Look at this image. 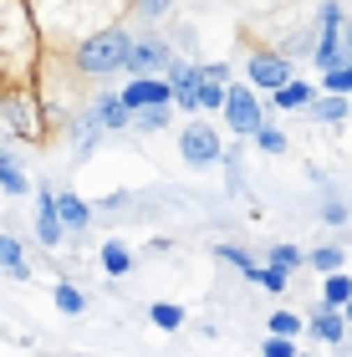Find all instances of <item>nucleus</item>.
Masks as SVG:
<instances>
[{
  "label": "nucleus",
  "instance_id": "16",
  "mask_svg": "<svg viewBox=\"0 0 352 357\" xmlns=\"http://www.w3.org/2000/svg\"><path fill=\"white\" fill-rule=\"evenodd\" d=\"M307 266L322 271V275H337V271L347 266V250H337V245H316V250H307Z\"/></svg>",
  "mask_w": 352,
  "mask_h": 357
},
{
  "label": "nucleus",
  "instance_id": "32",
  "mask_svg": "<svg viewBox=\"0 0 352 357\" xmlns=\"http://www.w3.org/2000/svg\"><path fill=\"white\" fill-rule=\"evenodd\" d=\"M169 6H174V0H133V10L143 15V21H158V15H164Z\"/></svg>",
  "mask_w": 352,
  "mask_h": 357
},
{
  "label": "nucleus",
  "instance_id": "33",
  "mask_svg": "<svg viewBox=\"0 0 352 357\" xmlns=\"http://www.w3.org/2000/svg\"><path fill=\"white\" fill-rule=\"evenodd\" d=\"M342 220H347V209L337 199H327V225H342Z\"/></svg>",
  "mask_w": 352,
  "mask_h": 357
},
{
  "label": "nucleus",
  "instance_id": "29",
  "mask_svg": "<svg viewBox=\"0 0 352 357\" xmlns=\"http://www.w3.org/2000/svg\"><path fill=\"white\" fill-rule=\"evenodd\" d=\"M164 123H169V107H148V112H133V128H143V133H158Z\"/></svg>",
  "mask_w": 352,
  "mask_h": 357
},
{
  "label": "nucleus",
  "instance_id": "23",
  "mask_svg": "<svg viewBox=\"0 0 352 357\" xmlns=\"http://www.w3.org/2000/svg\"><path fill=\"white\" fill-rule=\"evenodd\" d=\"M322 92H332V97H352V56L342 61L337 72H327V77H322Z\"/></svg>",
  "mask_w": 352,
  "mask_h": 357
},
{
  "label": "nucleus",
  "instance_id": "11",
  "mask_svg": "<svg viewBox=\"0 0 352 357\" xmlns=\"http://www.w3.org/2000/svg\"><path fill=\"white\" fill-rule=\"evenodd\" d=\"M307 327H312V337H322V342H347V317H342V306H316V312H312V321H307Z\"/></svg>",
  "mask_w": 352,
  "mask_h": 357
},
{
  "label": "nucleus",
  "instance_id": "1",
  "mask_svg": "<svg viewBox=\"0 0 352 357\" xmlns=\"http://www.w3.org/2000/svg\"><path fill=\"white\" fill-rule=\"evenodd\" d=\"M128 52H133V41H128L123 26H98V31H87V36L77 41L72 72L87 77V82H102V77H113V72H128Z\"/></svg>",
  "mask_w": 352,
  "mask_h": 357
},
{
  "label": "nucleus",
  "instance_id": "10",
  "mask_svg": "<svg viewBox=\"0 0 352 357\" xmlns=\"http://www.w3.org/2000/svg\"><path fill=\"white\" fill-rule=\"evenodd\" d=\"M36 199H41V204H36V240H41L46 250H56V245H61V230H67L61 215H56V189H41Z\"/></svg>",
  "mask_w": 352,
  "mask_h": 357
},
{
  "label": "nucleus",
  "instance_id": "22",
  "mask_svg": "<svg viewBox=\"0 0 352 357\" xmlns=\"http://www.w3.org/2000/svg\"><path fill=\"white\" fill-rule=\"evenodd\" d=\"M322 301H327V306H347V301H352V275H347V271L327 275V286H322Z\"/></svg>",
  "mask_w": 352,
  "mask_h": 357
},
{
  "label": "nucleus",
  "instance_id": "15",
  "mask_svg": "<svg viewBox=\"0 0 352 357\" xmlns=\"http://www.w3.org/2000/svg\"><path fill=\"white\" fill-rule=\"evenodd\" d=\"M0 271H6V275H21V281H26V250H21V240H15V235H0Z\"/></svg>",
  "mask_w": 352,
  "mask_h": 357
},
{
  "label": "nucleus",
  "instance_id": "6",
  "mask_svg": "<svg viewBox=\"0 0 352 357\" xmlns=\"http://www.w3.org/2000/svg\"><path fill=\"white\" fill-rule=\"evenodd\" d=\"M179 153H184V164L210 169V164H220V153H225V138H220L210 123H184V133H179Z\"/></svg>",
  "mask_w": 352,
  "mask_h": 357
},
{
  "label": "nucleus",
  "instance_id": "26",
  "mask_svg": "<svg viewBox=\"0 0 352 357\" xmlns=\"http://www.w3.org/2000/svg\"><path fill=\"white\" fill-rule=\"evenodd\" d=\"M56 306H61V312H67V317H77V312H87L82 291H77L72 281H61V286H56Z\"/></svg>",
  "mask_w": 352,
  "mask_h": 357
},
{
  "label": "nucleus",
  "instance_id": "27",
  "mask_svg": "<svg viewBox=\"0 0 352 357\" xmlns=\"http://www.w3.org/2000/svg\"><path fill=\"white\" fill-rule=\"evenodd\" d=\"M255 149H261V153H286V133H281V128H261V133H255Z\"/></svg>",
  "mask_w": 352,
  "mask_h": 357
},
{
  "label": "nucleus",
  "instance_id": "12",
  "mask_svg": "<svg viewBox=\"0 0 352 357\" xmlns=\"http://www.w3.org/2000/svg\"><path fill=\"white\" fill-rule=\"evenodd\" d=\"M92 112H98V123L107 128V133L133 123V107L123 102V92H102V97H92Z\"/></svg>",
  "mask_w": 352,
  "mask_h": 357
},
{
  "label": "nucleus",
  "instance_id": "34",
  "mask_svg": "<svg viewBox=\"0 0 352 357\" xmlns=\"http://www.w3.org/2000/svg\"><path fill=\"white\" fill-rule=\"evenodd\" d=\"M342 317H347V327H352V301H347V306H342Z\"/></svg>",
  "mask_w": 352,
  "mask_h": 357
},
{
  "label": "nucleus",
  "instance_id": "18",
  "mask_svg": "<svg viewBox=\"0 0 352 357\" xmlns=\"http://www.w3.org/2000/svg\"><path fill=\"white\" fill-rule=\"evenodd\" d=\"M0 189H6V194H26V189H31L26 169L15 164V153H0Z\"/></svg>",
  "mask_w": 352,
  "mask_h": 357
},
{
  "label": "nucleus",
  "instance_id": "31",
  "mask_svg": "<svg viewBox=\"0 0 352 357\" xmlns=\"http://www.w3.org/2000/svg\"><path fill=\"white\" fill-rule=\"evenodd\" d=\"M286 281H291V275H286V271H276V266H266V271H261V286L270 291V296H281V291H286Z\"/></svg>",
  "mask_w": 352,
  "mask_h": 357
},
{
  "label": "nucleus",
  "instance_id": "13",
  "mask_svg": "<svg viewBox=\"0 0 352 357\" xmlns=\"http://www.w3.org/2000/svg\"><path fill=\"white\" fill-rule=\"evenodd\" d=\"M56 215H61V225H67V230H87V225H92V204L82 199V194L61 189V194H56Z\"/></svg>",
  "mask_w": 352,
  "mask_h": 357
},
{
  "label": "nucleus",
  "instance_id": "19",
  "mask_svg": "<svg viewBox=\"0 0 352 357\" xmlns=\"http://www.w3.org/2000/svg\"><path fill=\"white\" fill-rule=\"evenodd\" d=\"M102 271L107 275H128V271H133V250H128L123 240H107V245H102Z\"/></svg>",
  "mask_w": 352,
  "mask_h": 357
},
{
  "label": "nucleus",
  "instance_id": "35",
  "mask_svg": "<svg viewBox=\"0 0 352 357\" xmlns=\"http://www.w3.org/2000/svg\"><path fill=\"white\" fill-rule=\"evenodd\" d=\"M347 56H352V21H347Z\"/></svg>",
  "mask_w": 352,
  "mask_h": 357
},
{
  "label": "nucleus",
  "instance_id": "3",
  "mask_svg": "<svg viewBox=\"0 0 352 357\" xmlns=\"http://www.w3.org/2000/svg\"><path fill=\"white\" fill-rule=\"evenodd\" d=\"M245 77H250L255 92L276 97L281 87L296 82V67H291V56H286V52H250V56H245Z\"/></svg>",
  "mask_w": 352,
  "mask_h": 357
},
{
  "label": "nucleus",
  "instance_id": "36",
  "mask_svg": "<svg viewBox=\"0 0 352 357\" xmlns=\"http://www.w3.org/2000/svg\"><path fill=\"white\" fill-rule=\"evenodd\" d=\"M301 357H312V352H301Z\"/></svg>",
  "mask_w": 352,
  "mask_h": 357
},
{
  "label": "nucleus",
  "instance_id": "4",
  "mask_svg": "<svg viewBox=\"0 0 352 357\" xmlns=\"http://www.w3.org/2000/svg\"><path fill=\"white\" fill-rule=\"evenodd\" d=\"M41 107H46V102H41L31 87H6V92H0V112H6V123L15 128V133H26V138H41V133H46Z\"/></svg>",
  "mask_w": 352,
  "mask_h": 357
},
{
  "label": "nucleus",
  "instance_id": "25",
  "mask_svg": "<svg viewBox=\"0 0 352 357\" xmlns=\"http://www.w3.org/2000/svg\"><path fill=\"white\" fill-rule=\"evenodd\" d=\"M98 133H107V128L98 123V112H82V118H77V149H92V138H98Z\"/></svg>",
  "mask_w": 352,
  "mask_h": 357
},
{
  "label": "nucleus",
  "instance_id": "24",
  "mask_svg": "<svg viewBox=\"0 0 352 357\" xmlns=\"http://www.w3.org/2000/svg\"><path fill=\"white\" fill-rule=\"evenodd\" d=\"M220 261H230V266H240V271L250 275V281H261V271H266V266H255V261H250V255L240 250V245H220Z\"/></svg>",
  "mask_w": 352,
  "mask_h": 357
},
{
  "label": "nucleus",
  "instance_id": "14",
  "mask_svg": "<svg viewBox=\"0 0 352 357\" xmlns=\"http://www.w3.org/2000/svg\"><path fill=\"white\" fill-rule=\"evenodd\" d=\"M316 97H322V92H316L312 82H301V77H296L291 87H281L276 97H270V107H286V112H301V107H307V112H312V102H316Z\"/></svg>",
  "mask_w": 352,
  "mask_h": 357
},
{
  "label": "nucleus",
  "instance_id": "28",
  "mask_svg": "<svg viewBox=\"0 0 352 357\" xmlns=\"http://www.w3.org/2000/svg\"><path fill=\"white\" fill-rule=\"evenodd\" d=\"M301 327H307V321H301L296 312H276L270 317V337H296Z\"/></svg>",
  "mask_w": 352,
  "mask_h": 357
},
{
  "label": "nucleus",
  "instance_id": "21",
  "mask_svg": "<svg viewBox=\"0 0 352 357\" xmlns=\"http://www.w3.org/2000/svg\"><path fill=\"white\" fill-rule=\"evenodd\" d=\"M148 317H153V327H158V332H179V327H184V306H174V301L148 306Z\"/></svg>",
  "mask_w": 352,
  "mask_h": 357
},
{
  "label": "nucleus",
  "instance_id": "30",
  "mask_svg": "<svg viewBox=\"0 0 352 357\" xmlns=\"http://www.w3.org/2000/svg\"><path fill=\"white\" fill-rule=\"evenodd\" d=\"M266 357H301V347H296V337H266V347H261Z\"/></svg>",
  "mask_w": 352,
  "mask_h": 357
},
{
  "label": "nucleus",
  "instance_id": "8",
  "mask_svg": "<svg viewBox=\"0 0 352 357\" xmlns=\"http://www.w3.org/2000/svg\"><path fill=\"white\" fill-rule=\"evenodd\" d=\"M164 67H174V56H169V46L158 36L133 41V52H128V77H158Z\"/></svg>",
  "mask_w": 352,
  "mask_h": 357
},
{
  "label": "nucleus",
  "instance_id": "20",
  "mask_svg": "<svg viewBox=\"0 0 352 357\" xmlns=\"http://www.w3.org/2000/svg\"><path fill=\"white\" fill-rule=\"evenodd\" d=\"M266 266H276V271H301L307 266V250H296V245H270V255H266Z\"/></svg>",
  "mask_w": 352,
  "mask_h": 357
},
{
  "label": "nucleus",
  "instance_id": "2",
  "mask_svg": "<svg viewBox=\"0 0 352 357\" xmlns=\"http://www.w3.org/2000/svg\"><path fill=\"white\" fill-rule=\"evenodd\" d=\"M312 61L322 67V77L347 61V15H342L337 0H322V10H316V52H312Z\"/></svg>",
  "mask_w": 352,
  "mask_h": 357
},
{
  "label": "nucleus",
  "instance_id": "7",
  "mask_svg": "<svg viewBox=\"0 0 352 357\" xmlns=\"http://www.w3.org/2000/svg\"><path fill=\"white\" fill-rule=\"evenodd\" d=\"M123 102L133 112H148V107H174V82L169 77H133L123 87Z\"/></svg>",
  "mask_w": 352,
  "mask_h": 357
},
{
  "label": "nucleus",
  "instance_id": "17",
  "mask_svg": "<svg viewBox=\"0 0 352 357\" xmlns=\"http://www.w3.org/2000/svg\"><path fill=\"white\" fill-rule=\"evenodd\" d=\"M347 107H352V97H332V92H322V97L312 102V118H316V123H342Z\"/></svg>",
  "mask_w": 352,
  "mask_h": 357
},
{
  "label": "nucleus",
  "instance_id": "9",
  "mask_svg": "<svg viewBox=\"0 0 352 357\" xmlns=\"http://www.w3.org/2000/svg\"><path fill=\"white\" fill-rule=\"evenodd\" d=\"M169 82H174V102H179L184 112H199V87H204V67L199 61H174Z\"/></svg>",
  "mask_w": 352,
  "mask_h": 357
},
{
  "label": "nucleus",
  "instance_id": "5",
  "mask_svg": "<svg viewBox=\"0 0 352 357\" xmlns=\"http://www.w3.org/2000/svg\"><path fill=\"white\" fill-rule=\"evenodd\" d=\"M225 123H230V133H250V138L266 128V102H261V92H255L250 82H230Z\"/></svg>",
  "mask_w": 352,
  "mask_h": 357
}]
</instances>
